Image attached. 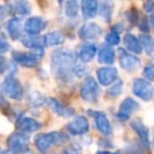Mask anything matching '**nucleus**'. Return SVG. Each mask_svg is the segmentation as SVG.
Instances as JSON below:
<instances>
[{
	"label": "nucleus",
	"instance_id": "nucleus-1",
	"mask_svg": "<svg viewBox=\"0 0 154 154\" xmlns=\"http://www.w3.org/2000/svg\"><path fill=\"white\" fill-rule=\"evenodd\" d=\"M76 66L75 55L66 49H57L51 54V68L54 76L60 82H69L72 78Z\"/></svg>",
	"mask_w": 154,
	"mask_h": 154
},
{
	"label": "nucleus",
	"instance_id": "nucleus-2",
	"mask_svg": "<svg viewBox=\"0 0 154 154\" xmlns=\"http://www.w3.org/2000/svg\"><path fill=\"white\" fill-rule=\"evenodd\" d=\"M68 135L62 132H50L38 134L34 139L35 147L40 153H47L55 145H61L68 141Z\"/></svg>",
	"mask_w": 154,
	"mask_h": 154
},
{
	"label": "nucleus",
	"instance_id": "nucleus-3",
	"mask_svg": "<svg viewBox=\"0 0 154 154\" xmlns=\"http://www.w3.org/2000/svg\"><path fill=\"white\" fill-rule=\"evenodd\" d=\"M80 97L87 103H97L100 96V88L94 77L87 76L79 89Z\"/></svg>",
	"mask_w": 154,
	"mask_h": 154
},
{
	"label": "nucleus",
	"instance_id": "nucleus-4",
	"mask_svg": "<svg viewBox=\"0 0 154 154\" xmlns=\"http://www.w3.org/2000/svg\"><path fill=\"white\" fill-rule=\"evenodd\" d=\"M45 54L43 49H37L33 50L31 52H20V51H14L12 56L15 62L19 63L20 66H24V68H34L37 64L39 59Z\"/></svg>",
	"mask_w": 154,
	"mask_h": 154
},
{
	"label": "nucleus",
	"instance_id": "nucleus-5",
	"mask_svg": "<svg viewBox=\"0 0 154 154\" xmlns=\"http://www.w3.org/2000/svg\"><path fill=\"white\" fill-rule=\"evenodd\" d=\"M7 145L10 151L16 153H26L30 150V136L23 132H14L8 137Z\"/></svg>",
	"mask_w": 154,
	"mask_h": 154
},
{
	"label": "nucleus",
	"instance_id": "nucleus-6",
	"mask_svg": "<svg viewBox=\"0 0 154 154\" xmlns=\"http://www.w3.org/2000/svg\"><path fill=\"white\" fill-rule=\"evenodd\" d=\"M132 91L135 96L143 101L152 100L154 96V87L143 78H135L132 85Z\"/></svg>",
	"mask_w": 154,
	"mask_h": 154
},
{
	"label": "nucleus",
	"instance_id": "nucleus-7",
	"mask_svg": "<svg viewBox=\"0 0 154 154\" xmlns=\"http://www.w3.org/2000/svg\"><path fill=\"white\" fill-rule=\"evenodd\" d=\"M2 89L7 96H9L12 99H15V100H19L23 96V87L20 84L19 80L13 75H9L5 77L2 84Z\"/></svg>",
	"mask_w": 154,
	"mask_h": 154
},
{
	"label": "nucleus",
	"instance_id": "nucleus-8",
	"mask_svg": "<svg viewBox=\"0 0 154 154\" xmlns=\"http://www.w3.org/2000/svg\"><path fill=\"white\" fill-rule=\"evenodd\" d=\"M139 109V103L131 97H127L122 101L117 111V118L122 122H127Z\"/></svg>",
	"mask_w": 154,
	"mask_h": 154
},
{
	"label": "nucleus",
	"instance_id": "nucleus-9",
	"mask_svg": "<svg viewBox=\"0 0 154 154\" xmlns=\"http://www.w3.org/2000/svg\"><path fill=\"white\" fill-rule=\"evenodd\" d=\"M118 53H119V64L124 70L128 72H134L138 70L140 66V60L137 56L129 53L124 49L118 50Z\"/></svg>",
	"mask_w": 154,
	"mask_h": 154
},
{
	"label": "nucleus",
	"instance_id": "nucleus-10",
	"mask_svg": "<svg viewBox=\"0 0 154 154\" xmlns=\"http://www.w3.org/2000/svg\"><path fill=\"white\" fill-rule=\"evenodd\" d=\"M96 76L98 84L101 86H111L117 80L118 78V71L114 66H103L96 71Z\"/></svg>",
	"mask_w": 154,
	"mask_h": 154
},
{
	"label": "nucleus",
	"instance_id": "nucleus-11",
	"mask_svg": "<svg viewBox=\"0 0 154 154\" xmlns=\"http://www.w3.org/2000/svg\"><path fill=\"white\" fill-rule=\"evenodd\" d=\"M89 129H90V124L85 116H76L66 125L68 132L75 136L86 134Z\"/></svg>",
	"mask_w": 154,
	"mask_h": 154
},
{
	"label": "nucleus",
	"instance_id": "nucleus-12",
	"mask_svg": "<svg viewBox=\"0 0 154 154\" xmlns=\"http://www.w3.org/2000/svg\"><path fill=\"white\" fill-rule=\"evenodd\" d=\"M98 50L95 43L92 42H84L80 43L78 47L76 48V56L77 58L84 63H88V62L92 61L93 58L95 57V55L97 54Z\"/></svg>",
	"mask_w": 154,
	"mask_h": 154
},
{
	"label": "nucleus",
	"instance_id": "nucleus-13",
	"mask_svg": "<svg viewBox=\"0 0 154 154\" xmlns=\"http://www.w3.org/2000/svg\"><path fill=\"white\" fill-rule=\"evenodd\" d=\"M89 114L93 116L95 120V126H96L97 130L101 133V134L106 135V136H110L112 134V126L110 122L109 118L107 117L103 112L100 111H89Z\"/></svg>",
	"mask_w": 154,
	"mask_h": 154
},
{
	"label": "nucleus",
	"instance_id": "nucleus-14",
	"mask_svg": "<svg viewBox=\"0 0 154 154\" xmlns=\"http://www.w3.org/2000/svg\"><path fill=\"white\" fill-rule=\"evenodd\" d=\"M48 21L42 17L39 16H33L26 19L24 22L23 30L29 35H39L45 28H47Z\"/></svg>",
	"mask_w": 154,
	"mask_h": 154
},
{
	"label": "nucleus",
	"instance_id": "nucleus-15",
	"mask_svg": "<svg viewBox=\"0 0 154 154\" xmlns=\"http://www.w3.org/2000/svg\"><path fill=\"white\" fill-rule=\"evenodd\" d=\"M103 33V30L100 26L95 22L86 23L79 29V37L84 40H96L100 38Z\"/></svg>",
	"mask_w": 154,
	"mask_h": 154
},
{
	"label": "nucleus",
	"instance_id": "nucleus-16",
	"mask_svg": "<svg viewBox=\"0 0 154 154\" xmlns=\"http://www.w3.org/2000/svg\"><path fill=\"white\" fill-rule=\"evenodd\" d=\"M130 126H131V128L135 131V133L137 134L141 145H143L145 148H147V149H149L150 148L149 129L146 127V125L143 122V120H141L140 118H134L133 120H131Z\"/></svg>",
	"mask_w": 154,
	"mask_h": 154
},
{
	"label": "nucleus",
	"instance_id": "nucleus-17",
	"mask_svg": "<svg viewBox=\"0 0 154 154\" xmlns=\"http://www.w3.org/2000/svg\"><path fill=\"white\" fill-rule=\"evenodd\" d=\"M16 127H17L20 132L31 133V132H36V131L40 130L42 125L37 119H35V118L26 117V116L21 115L16 120Z\"/></svg>",
	"mask_w": 154,
	"mask_h": 154
},
{
	"label": "nucleus",
	"instance_id": "nucleus-18",
	"mask_svg": "<svg viewBox=\"0 0 154 154\" xmlns=\"http://www.w3.org/2000/svg\"><path fill=\"white\" fill-rule=\"evenodd\" d=\"M45 105L52 110L55 114L61 117H70L74 114V109L72 108L66 107L63 103H60L58 99L50 97V98H45Z\"/></svg>",
	"mask_w": 154,
	"mask_h": 154
},
{
	"label": "nucleus",
	"instance_id": "nucleus-19",
	"mask_svg": "<svg viewBox=\"0 0 154 154\" xmlns=\"http://www.w3.org/2000/svg\"><path fill=\"white\" fill-rule=\"evenodd\" d=\"M9 14L14 16H26L31 13V5L28 1H15L7 5Z\"/></svg>",
	"mask_w": 154,
	"mask_h": 154
},
{
	"label": "nucleus",
	"instance_id": "nucleus-20",
	"mask_svg": "<svg viewBox=\"0 0 154 154\" xmlns=\"http://www.w3.org/2000/svg\"><path fill=\"white\" fill-rule=\"evenodd\" d=\"M122 41H124L125 47L128 50L129 53L136 55V54H140L143 52L140 41H139L138 37H136L135 35L131 34V33H127V34H125Z\"/></svg>",
	"mask_w": 154,
	"mask_h": 154
},
{
	"label": "nucleus",
	"instance_id": "nucleus-21",
	"mask_svg": "<svg viewBox=\"0 0 154 154\" xmlns=\"http://www.w3.org/2000/svg\"><path fill=\"white\" fill-rule=\"evenodd\" d=\"M22 29H23V24H22V20L19 17L11 18L7 23L8 33L13 40H17V39L21 38Z\"/></svg>",
	"mask_w": 154,
	"mask_h": 154
},
{
	"label": "nucleus",
	"instance_id": "nucleus-22",
	"mask_svg": "<svg viewBox=\"0 0 154 154\" xmlns=\"http://www.w3.org/2000/svg\"><path fill=\"white\" fill-rule=\"evenodd\" d=\"M97 58L99 63L112 64L115 61V51L108 45H103L97 52Z\"/></svg>",
	"mask_w": 154,
	"mask_h": 154
},
{
	"label": "nucleus",
	"instance_id": "nucleus-23",
	"mask_svg": "<svg viewBox=\"0 0 154 154\" xmlns=\"http://www.w3.org/2000/svg\"><path fill=\"white\" fill-rule=\"evenodd\" d=\"M21 43L28 49L37 50V49H43V37H40L39 35H29L26 34L20 38Z\"/></svg>",
	"mask_w": 154,
	"mask_h": 154
},
{
	"label": "nucleus",
	"instance_id": "nucleus-24",
	"mask_svg": "<svg viewBox=\"0 0 154 154\" xmlns=\"http://www.w3.org/2000/svg\"><path fill=\"white\" fill-rule=\"evenodd\" d=\"M99 3L95 0H84L82 2V12L85 19H91L98 13Z\"/></svg>",
	"mask_w": 154,
	"mask_h": 154
},
{
	"label": "nucleus",
	"instance_id": "nucleus-25",
	"mask_svg": "<svg viewBox=\"0 0 154 154\" xmlns=\"http://www.w3.org/2000/svg\"><path fill=\"white\" fill-rule=\"evenodd\" d=\"M66 36L61 31H53L43 36V42L48 47H57L64 42Z\"/></svg>",
	"mask_w": 154,
	"mask_h": 154
},
{
	"label": "nucleus",
	"instance_id": "nucleus-26",
	"mask_svg": "<svg viewBox=\"0 0 154 154\" xmlns=\"http://www.w3.org/2000/svg\"><path fill=\"white\" fill-rule=\"evenodd\" d=\"M98 14L103 21L110 22L112 19V14H113V3L110 1L100 2L98 8Z\"/></svg>",
	"mask_w": 154,
	"mask_h": 154
},
{
	"label": "nucleus",
	"instance_id": "nucleus-27",
	"mask_svg": "<svg viewBox=\"0 0 154 154\" xmlns=\"http://www.w3.org/2000/svg\"><path fill=\"white\" fill-rule=\"evenodd\" d=\"M138 39L143 49H145L149 55L154 56V39L149 34H141Z\"/></svg>",
	"mask_w": 154,
	"mask_h": 154
},
{
	"label": "nucleus",
	"instance_id": "nucleus-28",
	"mask_svg": "<svg viewBox=\"0 0 154 154\" xmlns=\"http://www.w3.org/2000/svg\"><path fill=\"white\" fill-rule=\"evenodd\" d=\"M79 9H80V5L77 0H70V1H66L64 3V13L70 18L76 17Z\"/></svg>",
	"mask_w": 154,
	"mask_h": 154
},
{
	"label": "nucleus",
	"instance_id": "nucleus-29",
	"mask_svg": "<svg viewBox=\"0 0 154 154\" xmlns=\"http://www.w3.org/2000/svg\"><path fill=\"white\" fill-rule=\"evenodd\" d=\"M106 42H107V45H110V47H114V45H119V42H120L119 32H117V31L112 28L111 31L106 35Z\"/></svg>",
	"mask_w": 154,
	"mask_h": 154
},
{
	"label": "nucleus",
	"instance_id": "nucleus-30",
	"mask_svg": "<svg viewBox=\"0 0 154 154\" xmlns=\"http://www.w3.org/2000/svg\"><path fill=\"white\" fill-rule=\"evenodd\" d=\"M29 103L33 107H40L41 105L45 103V98L39 92H32L29 96Z\"/></svg>",
	"mask_w": 154,
	"mask_h": 154
},
{
	"label": "nucleus",
	"instance_id": "nucleus-31",
	"mask_svg": "<svg viewBox=\"0 0 154 154\" xmlns=\"http://www.w3.org/2000/svg\"><path fill=\"white\" fill-rule=\"evenodd\" d=\"M122 87H124V84H122V80L115 82L114 85H112L107 91V96L111 97V98H115V97L119 96L122 92Z\"/></svg>",
	"mask_w": 154,
	"mask_h": 154
},
{
	"label": "nucleus",
	"instance_id": "nucleus-32",
	"mask_svg": "<svg viewBox=\"0 0 154 154\" xmlns=\"http://www.w3.org/2000/svg\"><path fill=\"white\" fill-rule=\"evenodd\" d=\"M127 18H128L129 22H130L132 26H136V24H138L139 20H140L139 13L134 9V8L131 9V10H129V11L127 12Z\"/></svg>",
	"mask_w": 154,
	"mask_h": 154
},
{
	"label": "nucleus",
	"instance_id": "nucleus-33",
	"mask_svg": "<svg viewBox=\"0 0 154 154\" xmlns=\"http://www.w3.org/2000/svg\"><path fill=\"white\" fill-rule=\"evenodd\" d=\"M143 74L148 82H154V63L146 66L143 71Z\"/></svg>",
	"mask_w": 154,
	"mask_h": 154
},
{
	"label": "nucleus",
	"instance_id": "nucleus-34",
	"mask_svg": "<svg viewBox=\"0 0 154 154\" xmlns=\"http://www.w3.org/2000/svg\"><path fill=\"white\" fill-rule=\"evenodd\" d=\"M138 28H139V30H140L143 33H145V34L149 33L150 26H149V22H148L147 18L146 17L140 18V20H139V22H138Z\"/></svg>",
	"mask_w": 154,
	"mask_h": 154
},
{
	"label": "nucleus",
	"instance_id": "nucleus-35",
	"mask_svg": "<svg viewBox=\"0 0 154 154\" xmlns=\"http://www.w3.org/2000/svg\"><path fill=\"white\" fill-rule=\"evenodd\" d=\"M63 154H82V150L77 145H70L63 150Z\"/></svg>",
	"mask_w": 154,
	"mask_h": 154
},
{
	"label": "nucleus",
	"instance_id": "nucleus-36",
	"mask_svg": "<svg viewBox=\"0 0 154 154\" xmlns=\"http://www.w3.org/2000/svg\"><path fill=\"white\" fill-rule=\"evenodd\" d=\"M74 74H76L78 77H82L84 75L87 74V69L86 66H84L82 64H78L76 63L74 68Z\"/></svg>",
	"mask_w": 154,
	"mask_h": 154
},
{
	"label": "nucleus",
	"instance_id": "nucleus-37",
	"mask_svg": "<svg viewBox=\"0 0 154 154\" xmlns=\"http://www.w3.org/2000/svg\"><path fill=\"white\" fill-rule=\"evenodd\" d=\"M143 11L147 13H154V1H145L143 3Z\"/></svg>",
	"mask_w": 154,
	"mask_h": 154
},
{
	"label": "nucleus",
	"instance_id": "nucleus-38",
	"mask_svg": "<svg viewBox=\"0 0 154 154\" xmlns=\"http://www.w3.org/2000/svg\"><path fill=\"white\" fill-rule=\"evenodd\" d=\"M9 66V62L7 61V58H5L3 56H0V74L5 73L8 70Z\"/></svg>",
	"mask_w": 154,
	"mask_h": 154
},
{
	"label": "nucleus",
	"instance_id": "nucleus-39",
	"mask_svg": "<svg viewBox=\"0 0 154 154\" xmlns=\"http://www.w3.org/2000/svg\"><path fill=\"white\" fill-rule=\"evenodd\" d=\"M10 49V45L7 40L2 38V37H0V53H5L8 52Z\"/></svg>",
	"mask_w": 154,
	"mask_h": 154
},
{
	"label": "nucleus",
	"instance_id": "nucleus-40",
	"mask_svg": "<svg viewBox=\"0 0 154 154\" xmlns=\"http://www.w3.org/2000/svg\"><path fill=\"white\" fill-rule=\"evenodd\" d=\"M8 14H9L8 8L5 7V5H0V20L5 19V18L7 17Z\"/></svg>",
	"mask_w": 154,
	"mask_h": 154
},
{
	"label": "nucleus",
	"instance_id": "nucleus-41",
	"mask_svg": "<svg viewBox=\"0 0 154 154\" xmlns=\"http://www.w3.org/2000/svg\"><path fill=\"white\" fill-rule=\"evenodd\" d=\"M150 23H151V26H153V29H154V13H152L151 17H150Z\"/></svg>",
	"mask_w": 154,
	"mask_h": 154
},
{
	"label": "nucleus",
	"instance_id": "nucleus-42",
	"mask_svg": "<svg viewBox=\"0 0 154 154\" xmlns=\"http://www.w3.org/2000/svg\"><path fill=\"white\" fill-rule=\"evenodd\" d=\"M96 154H113V153L110 152V151H107V150H105V151H98Z\"/></svg>",
	"mask_w": 154,
	"mask_h": 154
},
{
	"label": "nucleus",
	"instance_id": "nucleus-43",
	"mask_svg": "<svg viewBox=\"0 0 154 154\" xmlns=\"http://www.w3.org/2000/svg\"><path fill=\"white\" fill-rule=\"evenodd\" d=\"M5 154H18V153H16V152H13V151H9V152H5Z\"/></svg>",
	"mask_w": 154,
	"mask_h": 154
},
{
	"label": "nucleus",
	"instance_id": "nucleus-44",
	"mask_svg": "<svg viewBox=\"0 0 154 154\" xmlns=\"http://www.w3.org/2000/svg\"><path fill=\"white\" fill-rule=\"evenodd\" d=\"M0 154H5V153H3V151H2V149H1V147H0Z\"/></svg>",
	"mask_w": 154,
	"mask_h": 154
},
{
	"label": "nucleus",
	"instance_id": "nucleus-45",
	"mask_svg": "<svg viewBox=\"0 0 154 154\" xmlns=\"http://www.w3.org/2000/svg\"><path fill=\"white\" fill-rule=\"evenodd\" d=\"M113 154H124V153H122V152H114Z\"/></svg>",
	"mask_w": 154,
	"mask_h": 154
},
{
	"label": "nucleus",
	"instance_id": "nucleus-46",
	"mask_svg": "<svg viewBox=\"0 0 154 154\" xmlns=\"http://www.w3.org/2000/svg\"><path fill=\"white\" fill-rule=\"evenodd\" d=\"M153 145H154V133H153Z\"/></svg>",
	"mask_w": 154,
	"mask_h": 154
}]
</instances>
